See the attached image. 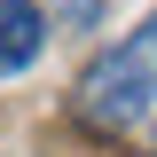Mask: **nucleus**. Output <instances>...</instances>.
I'll list each match as a JSON object with an SVG mask.
<instances>
[{"label": "nucleus", "instance_id": "f257e3e1", "mask_svg": "<svg viewBox=\"0 0 157 157\" xmlns=\"http://www.w3.org/2000/svg\"><path fill=\"white\" fill-rule=\"evenodd\" d=\"M71 118L102 141H126V149L157 157V8L141 32H126L118 47H102L71 86Z\"/></svg>", "mask_w": 157, "mask_h": 157}, {"label": "nucleus", "instance_id": "f03ea898", "mask_svg": "<svg viewBox=\"0 0 157 157\" xmlns=\"http://www.w3.org/2000/svg\"><path fill=\"white\" fill-rule=\"evenodd\" d=\"M39 55H47V8L0 0V78H24Z\"/></svg>", "mask_w": 157, "mask_h": 157}]
</instances>
